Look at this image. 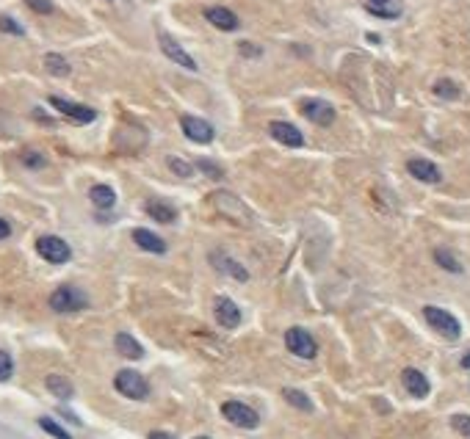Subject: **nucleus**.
<instances>
[{"label":"nucleus","instance_id":"7c9ffc66","mask_svg":"<svg viewBox=\"0 0 470 439\" xmlns=\"http://www.w3.org/2000/svg\"><path fill=\"white\" fill-rule=\"evenodd\" d=\"M14 373V362H11V356L6 354V351H0V381H8Z\"/></svg>","mask_w":470,"mask_h":439},{"label":"nucleus","instance_id":"a211bd4d","mask_svg":"<svg viewBox=\"0 0 470 439\" xmlns=\"http://www.w3.org/2000/svg\"><path fill=\"white\" fill-rule=\"evenodd\" d=\"M133 241H136V246H141L144 251H153V254H163L166 251V243L158 238L155 232H150V229H133Z\"/></svg>","mask_w":470,"mask_h":439},{"label":"nucleus","instance_id":"9b49d317","mask_svg":"<svg viewBox=\"0 0 470 439\" xmlns=\"http://www.w3.org/2000/svg\"><path fill=\"white\" fill-rule=\"evenodd\" d=\"M213 313H216V320H219L224 329H235V326L241 323V310H238V304H235L233 299H227V296H219V299H216Z\"/></svg>","mask_w":470,"mask_h":439},{"label":"nucleus","instance_id":"f8f14e48","mask_svg":"<svg viewBox=\"0 0 470 439\" xmlns=\"http://www.w3.org/2000/svg\"><path fill=\"white\" fill-rule=\"evenodd\" d=\"M407 172L415 177V180H421V183H440L442 180V174H440V169L432 163V160H426V157H412L407 163Z\"/></svg>","mask_w":470,"mask_h":439},{"label":"nucleus","instance_id":"bb28decb","mask_svg":"<svg viewBox=\"0 0 470 439\" xmlns=\"http://www.w3.org/2000/svg\"><path fill=\"white\" fill-rule=\"evenodd\" d=\"M435 95L445 97V100H457V97H459V89H457V83H451V80H437V83H435Z\"/></svg>","mask_w":470,"mask_h":439},{"label":"nucleus","instance_id":"6ab92c4d","mask_svg":"<svg viewBox=\"0 0 470 439\" xmlns=\"http://www.w3.org/2000/svg\"><path fill=\"white\" fill-rule=\"evenodd\" d=\"M365 6H368V11H371V14H376V17H384V20H393V17H399V14H401L399 0H365Z\"/></svg>","mask_w":470,"mask_h":439},{"label":"nucleus","instance_id":"e433bc0d","mask_svg":"<svg viewBox=\"0 0 470 439\" xmlns=\"http://www.w3.org/2000/svg\"><path fill=\"white\" fill-rule=\"evenodd\" d=\"M150 439H175V437H172V434H163V431H153Z\"/></svg>","mask_w":470,"mask_h":439},{"label":"nucleus","instance_id":"2f4dec72","mask_svg":"<svg viewBox=\"0 0 470 439\" xmlns=\"http://www.w3.org/2000/svg\"><path fill=\"white\" fill-rule=\"evenodd\" d=\"M0 31L3 33H14V36H23V28L11 20V17H0Z\"/></svg>","mask_w":470,"mask_h":439},{"label":"nucleus","instance_id":"6e6552de","mask_svg":"<svg viewBox=\"0 0 470 439\" xmlns=\"http://www.w3.org/2000/svg\"><path fill=\"white\" fill-rule=\"evenodd\" d=\"M302 114L321 127H329L335 122V108L327 100H302Z\"/></svg>","mask_w":470,"mask_h":439},{"label":"nucleus","instance_id":"f257e3e1","mask_svg":"<svg viewBox=\"0 0 470 439\" xmlns=\"http://www.w3.org/2000/svg\"><path fill=\"white\" fill-rule=\"evenodd\" d=\"M211 205L219 210V216L235 221V224H249L252 221L249 208H247L235 193H230V191H213V193H211Z\"/></svg>","mask_w":470,"mask_h":439},{"label":"nucleus","instance_id":"39448f33","mask_svg":"<svg viewBox=\"0 0 470 439\" xmlns=\"http://www.w3.org/2000/svg\"><path fill=\"white\" fill-rule=\"evenodd\" d=\"M36 251L42 254V260H47V263H53V265H61V263H66V260L72 257L69 246L64 243L61 238H56V235L39 238V241H36Z\"/></svg>","mask_w":470,"mask_h":439},{"label":"nucleus","instance_id":"412c9836","mask_svg":"<svg viewBox=\"0 0 470 439\" xmlns=\"http://www.w3.org/2000/svg\"><path fill=\"white\" fill-rule=\"evenodd\" d=\"M147 213H150V216H153L155 221H160V224H172V221L177 219V210H175L172 205H163V202H158V199L147 202Z\"/></svg>","mask_w":470,"mask_h":439},{"label":"nucleus","instance_id":"c9c22d12","mask_svg":"<svg viewBox=\"0 0 470 439\" xmlns=\"http://www.w3.org/2000/svg\"><path fill=\"white\" fill-rule=\"evenodd\" d=\"M8 235H11V227H8V221L0 219V241H6Z\"/></svg>","mask_w":470,"mask_h":439},{"label":"nucleus","instance_id":"72a5a7b5","mask_svg":"<svg viewBox=\"0 0 470 439\" xmlns=\"http://www.w3.org/2000/svg\"><path fill=\"white\" fill-rule=\"evenodd\" d=\"M23 163L31 166V169H39V166H45V157L36 155V152H25V155H23Z\"/></svg>","mask_w":470,"mask_h":439},{"label":"nucleus","instance_id":"1a4fd4ad","mask_svg":"<svg viewBox=\"0 0 470 439\" xmlns=\"http://www.w3.org/2000/svg\"><path fill=\"white\" fill-rule=\"evenodd\" d=\"M50 105H53L56 111H61L64 116H69L72 122H78V125H89V122H94V116H97L92 108L78 105V102H69V100H64V97H50Z\"/></svg>","mask_w":470,"mask_h":439},{"label":"nucleus","instance_id":"4468645a","mask_svg":"<svg viewBox=\"0 0 470 439\" xmlns=\"http://www.w3.org/2000/svg\"><path fill=\"white\" fill-rule=\"evenodd\" d=\"M211 263H213V268H219L221 274H230V277L238 279V282H247V279H249V271H247L241 263H235L233 257L221 254V251H213V254H211Z\"/></svg>","mask_w":470,"mask_h":439},{"label":"nucleus","instance_id":"cd10ccee","mask_svg":"<svg viewBox=\"0 0 470 439\" xmlns=\"http://www.w3.org/2000/svg\"><path fill=\"white\" fill-rule=\"evenodd\" d=\"M39 426H42V428H45V431H47L50 437H56V439H72L69 434H66V431H64L61 426H56V423H53L50 417H42V420H39Z\"/></svg>","mask_w":470,"mask_h":439},{"label":"nucleus","instance_id":"423d86ee","mask_svg":"<svg viewBox=\"0 0 470 439\" xmlns=\"http://www.w3.org/2000/svg\"><path fill=\"white\" fill-rule=\"evenodd\" d=\"M50 307L56 313H78L86 307V296L75 287H59L53 296H50Z\"/></svg>","mask_w":470,"mask_h":439},{"label":"nucleus","instance_id":"4c0bfd02","mask_svg":"<svg viewBox=\"0 0 470 439\" xmlns=\"http://www.w3.org/2000/svg\"><path fill=\"white\" fill-rule=\"evenodd\" d=\"M462 368H470V354L465 356V359H462Z\"/></svg>","mask_w":470,"mask_h":439},{"label":"nucleus","instance_id":"20e7f679","mask_svg":"<svg viewBox=\"0 0 470 439\" xmlns=\"http://www.w3.org/2000/svg\"><path fill=\"white\" fill-rule=\"evenodd\" d=\"M221 414H224V420H230L233 426H238V428H254L257 423H260V417H257V411L247 404H241V401H227L224 407H221Z\"/></svg>","mask_w":470,"mask_h":439},{"label":"nucleus","instance_id":"ddd939ff","mask_svg":"<svg viewBox=\"0 0 470 439\" xmlns=\"http://www.w3.org/2000/svg\"><path fill=\"white\" fill-rule=\"evenodd\" d=\"M269 133H271L274 141H280L285 147H302V144H305V136L290 125V122H271V125H269Z\"/></svg>","mask_w":470,"mask_h":439},{"label":"nucleus","instance_id":"c756f323","mask_svg":"<svg viewBox=\"0 0 470 439\" xmlns=\"http://www.w3.org/2000/svg\"><path fill=\"white\" fill-rule=\"evenodd\" d=\"M169 169H172L175 174H180V177H191V174H194V166L186 163V160H180V157H169Z\"/></svg>","mask_w":470,"mask_h":439},{"label":"nucleus","instance_id":"c85d7f7f","mask_svg":"<svg viewBox=\"0 0 470 439\" xmlns=\"http://www.w3.org/2000/svg\"><path fill=\"white\" fill-rule=\"evenodd\" d=\"M451 428L470 439V417L468 414H454V417H451Z\"/></svg>","mask_w":470,"mask_h":439},{"label":"nucleus","instance_id":"a878e982","mask_svg":"<svg viewBox=\"0 0 470 439\" xmlns=\"http://www.w3.org/2000/svg\"><path fill=\"white\" fill-rule=\"evenodd\" d=\"M45 66H47V72L56 75V78L69 75V64L64 61L61 56H56V53H47V56H45Z\"/></svg>","mask_w":470,"mask_h":439},{"label":"nucleus","instance_id":"f03ea898","mask_svg":"<svg viewBox=\"0 0 470 439\" xmlns=\"http://www.w3.org/2000/svg\"><path fill=\"white\" fill-rule=\"evenodd\" d=\"M423 318H426V323H429L435 332H440L445 340H459L462 326H459V320L451 313H445V310H440V307H426V310H423Z\"/></svg>","mask_w":470,"mask_h":439},{"label":"nucleus","instance_id":"0eeeda50","mask_svg":"<svg viewBox=\"0 0 470 439\" xmlns=\"http://www.w3.org/2000/svg\"><path fill=\"white\" fill-rule=\"evenodd\" d=\"M285 345H288V351L290 354H296V356H302V359H313L315 356V340L310 332H305V329H288L285 332Z\"/></svg>","mask_w":470,"mask_h":439},{"label":"nucleus","instance_id":"aec40b11","mask_svg":"<svg viewBox=\"0 0 470 439\" xmlns=\"http://www.w3.org/2000/svg\"><path fill=\"white\" fill-rule=\"evenodd\" d=\"M114 343H117V351H119L125 359H141V356H144V348H141V343H136V340H133L130 335H125V332H119Z\"/></svg>","mask_w":470,"mask_h":439},{"label":"nucleus","instance_id":"dca6fc26","mask_svg":"<svg viewBox=\"0 0 470 439\" xmlns=\"http://www.w3.org/2000/svg\"><path fill=\"white\" fill-rule=\"evenodd\" d=\"M205 20H208L211 25H216L219 31H235V28H238V17H235L230 8H224V6L205 8Z\"/></svg>","mask_w":470,"mask_h":439},{"label":"nucleus","instance_id":"473e14b6","mask_svg":"<svg viewBox=\"0 0 470 439\" xmlns=\"http://www.w3.org/2000/svg\"><path fill=\"white\" fill-rule=\"evenodd\" d=\"M28 6H31L33 11H39V14H50L53 11V3L50 0H25Z\"/></svg>","mask_w":470,"mask_h":439},{"label":"nucleus","instance_id":"f704fd0d","mask_svg":"<svg viewBox=\"0 0 470 439\" xmlns=\"http://www.w3.org/2000/svg\"><path fill=\"white\" fill-rule=\"evenodd\" d=\"M196 166H199V169H202V172H205V174H211V177H221V172H219V169H216V166H213V163H208V160H199V163H196Z\"/></svg>","mask_w":470,"mask_h":439},{"label":"nucleus","instance_id":"9d476101","mask_svg":"<svg viewBox=\"0 0 470 439\" xmlns=\"http://www.w3.org/2000/svg\"><path fill=\"white\" fill-rule=\"evenodd\" d=\"M180 127H183V133L188 138L196 141V144H211L213 141V127H211V122H205L199 116H183Z\"/></svg>","mask_w":470,"mask_h":439},{"label":"nucleus","instance_id":"2eb2a0df","mask_svg":"<svg viewBox=\"0 0 470 439\" xmlns=\"http://www.w3.org/2000/svg\"><path fill=\"white\" fill-rule=\"evenodd\" d=\"M160 50H163V56H169L175 64H180V66H186V69H196V61L188 56L186 50L169 36V33H160Z\"/></svg>","mask_w":470,"mask_h":439},{"label":"nucleus","instance_id":"b1692460","mask_svg":"<svg viewBox=\"0 0 470 439\" xmlns=\"http://www.w3.org/2000/svg\"><path fill=\"white\" fill-rule=\"evenodd\" d=\"M89 196H92V202L97 208H114V202H117V193H114V188H108V186H94L89 191Z\"/></svg>","mask_w":470,"mask_h":439},{"label":"nucleus","instance_id":"7ed1b4c3","mask_svg":"<svg viewBox=\"0 0 470 439\" xmlns=\"http://www.w3.org/2000/svg\"><path fill=\"white\" fill-rule=\"evenodd\" d=\"M114 387L130 398V401H144L147 395H150V384H147V378L141 376V373H136V371H119L117 378H114Z\"/></svg>","mask_w":470,"mask_h":439},{"label":"nucleus","instance_id":"393cba45","mask_svg":"<svg viewBox=\"0 0 470 439\" xmlns=\"http://www.w3.org/2000/svg\"><path fill=\"white\" fill-rule=\"evenodd\" d=\"M435 260H437L440 268H445V271H451V274H462V263H459V260H457L451 251L437 249V251H435Z\"/></svg>","mask_w":470,"mask_h":439},{"label":"nucleus","instance_id":"5701e85b","mask_svg":"<svg viewBox=\"0 0 470 439\" xmlns=\"http://www.w3.org/2000/svg\"><path fill=\"white\" fill-rule=\"evenodd\" d=\"M282 398L290 404V407L302 409V411H313V401L305 395V392H299V390H293V387H285L282 390Z\"/></svg>","mask_w":470,"mask_h":439},{"label":"nucleus","instance_id":"4be33fe9","mask_svg":"<svg viewBox=\"0 0 470 439\" xmlns=\"http://www.w3.org/2000/svg\"><path fill=\"white\" fill-rule=\"evenodd\" d=\"M45 384H47V390H50L56 398H61V401H69V398H72V392H75V390H72V384H69L64 376H56V373H53V376H47Z\"/></svg>","mask_w":470,"mask_h":439},{"label":"nucleus","instance_id":"58836bf2","mask_svg":"<svg viewBox=\"0 0 470 439\" xmlns=\"http://www.w3.org/2000/svg\"><path fill=\"white\" fill-rule=\"evenodd\" d=\"M196 439H208V437H196Z\"/></svg>","mask_w":470,"mask_h":439},{"label":"nucleus","instance_id":"f3484780","mask_svg":"<svg viewBox=\"0 0 470 439\" xmlns=\"http://www.w3.org/2000/svg\"><path fill=\"white\" fill-rule=\"evenodd\" d=\"M401 381H404V387H407V392L412 398H426L429 395V378L423 376L421 371H415V368H407L404 373H401Z\"/></svg>","mask_w":470,"mask_h":439}]
</instances>
